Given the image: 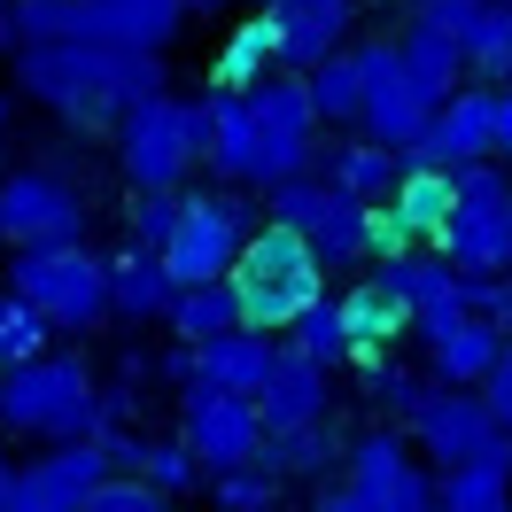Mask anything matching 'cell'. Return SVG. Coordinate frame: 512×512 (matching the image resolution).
<instances>
[{"label": "cell", "mask_w": 512, "mask_h": 512, "mask_svg": "<svg viewBox=\"0 0 512 512\" xmlns=\"http://www.w3.org/2000/svg\"><path fill=\"white\" fill-rule=\"evenodd\" d=\"M16 94H32L63 125H117L132 101L171 94V86H163V55L78 39V47H24L16 55Z\"/></svg>", "instance_id": "obj_1"}, {"label": "cell", "mask_w": 512, "mask_h": 512, "mask_svg": "<svg viewBox=\"0 0 512 512\" xmlns=\"http://www.w3.org/2000/svg\"><path fill=\"white\" fill-rule=\"evenodd\" d=\"M109 427L101 381L78 350H47L39 365L0 373V435H24V443H94Z\"/></svg>", "instance_id": "obj_2"}, {"label": "cell", "mask_w": 512, "mask_h": 512, "mask_svg": "<svg viewBox=\"0 0 512 512\" xmlns=\"http://www.w3.org/2000/svg\"><path fill=\"white\" fill-rule=\"evenodd\" d=\"M233 295H241V326L249 334H272V342H288V326L319 303L326 288V264L319 249L303 241V233H288V225H256L249 249H241V264H233Z\"/></svg>", "instance_id": "obj_3"}, {"label": "cell", "mask_w": 512, "mask_h": 512, "mask_svg": "<svg viewBox=\"0 0 512 512\" xmlns=\"http://www.w3.org/2000/svg\"><path fill=\"white\" fill-rule=\"evenodd\" d=\"M16 303H32L55 334H101L109 326V256L70 241V249H16L0 272Z\"/></svg>", "instance_id": "obj_4"}, {"label": "cell", "mask_w": 512, "mask_h": 512, "mask_svg": "<svg viewBox=\"0 0 512 512\" xmlns=\"http://www.w3.org/2000/svg\"><path fill=\"white\" fill-rule=\"evenodd\" d=\"M117 163H125L132 194H187V171L202 163V101H132L117 117Z\"/></svg>", "instance_id": "obj_5"}, {"label": "cell", "mask_w": 512, "mask_h": 512, "mask_svg": "<svg viewBox=\"0 0 512 512\" xmlns=\"http://www.w3.org/2000/svg\"><path fill=\"white\" fill-rule=\"evenodd\" d=\"M249 202L233 187H210V194H187L179 202V233H171V249H163V272H171V288H218L233 280V264L249 249Z\"/></svg>", "instance_id": "obj_6"}, {"label": "cell", "mask_w": 512, "mask_h": 512, "mask_svg": "<svg viewBox=\"0 0 512 512\" xmlns=\"http://www.w3.org/2000/svg\"><path fill=\"white\" fill-rule=\"evenodd\" d=\"M435 256L458 272H512V163H466L458 171V218L443 225Z\"/></svg>", "instance_id": "obj_7"}, {"label": "cell", "mask_w": 512, "mask_h": 512, "mask_svg": "<svg viewBox=\"0 0 512 512\" xmlns=\"http://www.w3.org/2000/svg\"><path fill=\"white\" fill-rule=\"evenodd\" d=\"M350 55H357V70H365V140H381L388 156H412L419 140H427V125H435V109L443 101H427L404 78V47H396V32H365V39H350Z\"/></svg>", "instance_id": "obj_8"}, {"label": "cell", "mask_w": 512, "mask_h": 512, "mask_svg": "<svg viewBox=\"0 0 512 512\" xmlns=\"http://www.w3.org/2000/svg\"><path fill=\"white\" fill-rule=\"evenodd\" d=\"M264 218L288 225V233H303L311 249H319L326 272H350V264H373V249H365V202H350V194H334L319 179V171H303V179H280V187L264 194Z\"/></svg>", "instance_id": "obj_9"}, {"label": "cell", "mask_w": 512, "mask_h": 512, "mask_svg": "<svg viewBox=\"0 0 512 512\" xmlns=\"http://www.w3.org/2000/svg\"><path fill=\"white\" fill-rule=\"evenodd\" d=\"M0 241H8V256L86 241V194L70 187L63 171H47V163L8 171V179H0Z\"/></svg>", "instance_id": "obj_10"}, {"label": "cell", "mask_w": 512, "mask_h": 512, "mask_svg": "<svg viewBox=\"0 0 512 512\" xmlns=\"http://www.w3.org/2000/svg\"><path fill=\"white\" fill-rule=\"evenodd\" d=\"M404 435H412V450L435 474L481 466V458H512V435L489 419V404H481L474 388H427V404L404 419Z\"/></svg>", "instance_id": "obj_11"}, {"label": "cell", "mask_w": 512, "mask_h": 512, "mask_svg": "<svg viewBox=\"0 0 512 512\" xmlns=\"http://www.w3.org/2000/svg\"><path fill=\"white\" fill-rule=\"evenodd\" d=\"M179 443L202 458V474H233V466H256L272 435H264V412L249 396H225V388L194 381L179 396Z\"/></svg>", "instance_id": "obj_12"}, {"label": "cell", "mask_w": 512, "mask_h": 512, "mask_svg": "<svg viewBox=\"0 0 512 512\" xmlns=\"http://www.w3.org/2000/svg\"><path fill=\"white\" fill-rule=\"evenodd\" d=\"M342 481L357 497H373L381 512H419L435 505V466H419V450L404 427H365L342 450Z\"/></svg>", "instance_id": "obj_13"}, {"label": "cell", "mask_w": 512, "mask_h": 512, "mask_svg": "<svg viewBox=\"0 0 512 512\" xmlns=\"http://www.w3.org/2000/svg\"><path fill=\"white\" fill-rule=\"evenodd\" d=\"M117 474V458H109V443H55L39 450L32 466H16V497H8V512H86V497H94L101 481Z\"/></svg>", "instance_id": "obj_14"}, {"label": "cell", "mask_w": 512, "mask_h": 512, "mask_svg": "<svg viewBox=\"0 0 512 512\" xmlns=\"http://www.w3.org/2000/svg\"><path fill=\"white\" fill-rule=\"evenodd\" d=\"M342 326H350V373H365V365H388L396 357V342H412L419 319H412V303L396 295V280H388L381 264L365 272V280H350L342 288Z\"/></svg>", "instance_id": "obj_15"}, {"label": "cell", "mask_w": 512, "mask_h": 512, "mask_svg": "<svg viewBox=\"0 0 512 512\" xmlns=\"http://www.w3.org/2000/svg\"><path fill=\"white\" fill-rule=\"evenodd\" d=\"M497 156V86H458V94L435 109L427 140L412 148V163H443V171H466V163H489Z\"/></svg>", "instance_id": "obj_16"}, {"label": "cell", "mask_w": 512, "mask_h": 512, "mask_svg": "<svg viewBox=\"0 0 512 512\" xmlns=\"http://www.w3.org/2000/svg\"><path fill=\"white\" fill-rule=\"evenodd\" d=\"M256 412H264V435H303V427H326V419H334V373L280 342L272 381L256 388Z\"/></svg>", "instance_id": "obj_17"}, {"label": "cell", "mask_w": 512, "mask_h": 512, "mask_svg": "<svg viewBox=\"0 0 512 512\" xmlns=\"http://www.w3.org/2000/svg\"><path fill=\"white\" fill-rule=\"evenodd\" d=\"M505 342H512L505 326L474 319V311L419 326V350H427V373H435V388H481V381H489V365L505 357Z\"/></svg>", "instance_id": "obj_18"}, {"label": "cell", "mask_w": 512, "mask_h": 512, "mask_svg": "<svg viewBox=\"0 0 512 512\" xmlns=\"http://www.w3.org/2000/svg\"><path fill=\"white\" fill-rule=\"evenodd\" d=\"M101 443H109V458H117V474H140L148 489H163V497H187V489H210V474H202V458H194L179 435H125L117 419L101 427Z\"/></svg>", "instance_id": "obj_19"}, {"label": "cell", "mask_w": 512, "mask_h": 512, "mask_svg": "<svg viewBox=\"0 0 512 512\" xmlns=\"http://www.w3.org/2000/svg\"><path fill=\"white\" fill-rule=\"evenodd\" d=\"M311 171H319L334 194H350V202H365V210H381L388 194H396V179H404V156H388L381 140H365V132H357V140L319 148V163H311Z\"/></svg>", "instance_id": "obj_20"}, {"label": "cell", "mask_w": 512, "mask_h": 512, "mask_svg": "<svg viewBox=\"0 0 512 512\" xmlns=\"http://www.w3.org/2000/svg\"><path fill=\"white\" fill-rule=\"evenodd\" d=\"M280 70V16L264 8V16H241L233 32L218 39V55H210V94H249Z\"/></svg>", "instance_id": "obj_21"}, {"label": "cell", "mask_w": 512, "mask_h": 512, "mask_svg": "<svg viewBox=\"0 0 512 512\" xmlns=\"http://www.w3.org/2000/svg\"><path fill=\"white\" fill-rule=\"evenodd\" d=\"M272 365H280V342L272 334H225V342H202L194 350V381L202 388H225V396H249L256 404V388L272 381Z\"/></svg>", "instance_id": "obj_22"}, {"label": "cell", "mask_w": 512, "mask_h": 512, "mask_svg": "<svg viewBox=\"0 0 512 512\" xmlns=\"http://www.w3.org/2000/svg\"><path fill=\"white\" fill-rule=\"evenodd\" d=\"M171 303H179V288H171V272L156 256H140V249L109 256V319L117 326H163Z\"/></svg>", "instance_id": "obj_23"}, {"label": "cell", "mask_w": 512, "mask_h": 512, "mask_svg": "<svg viewBox=\"0 0 512 512\" xmlns=\"http://www.w3.org/2000/svg\"><path fill=\"white\" fill-rule=\"evenodd\" d=\"M388 210L419 233V249H435V241H443V225L458 218V171L404 156V179H396V194H388Z\"/></svg>", "instance_id": "obj_24"}, {"label": "cell", "mask_w": 512, "mask_h": 512, "mask_svg": "<svg viewBox=\"0 0 512 512\" xmlns=\"http://www.w3.org/2000/svg\"><path fill=\"white\" fill-rule=\"evenodd\" d=\"M381 272L396 280V295L412 303V319H419V326H435V319H458V311H466V272H458L450 256H435V249L404 256V264H381Z\"/></svg>", "instance_id": "obj_25"}, {"label": "cell", "mask_w": 512, "mask_h": 512, "mask_svg": "<svg viewBox=\"0 0 512 512\" xmlns=\"http://www.w3.org/2000/svg\"><path fill=\"white\" fill-rule=\"evenodd\" d=\"M187 16H194V0H101V39L132 47V55H163L187 32Z\"/></svg>", "instance_id": "obj_26"}, {"label": "cell", "mask_w": 512, "mask_h": 512, "mask_svg": "<svg viewBox=\"0 0 512 512\" xmlns=\"http://www.w3.org/2000/svg\"><path fill=\"white\" fill-rule=\"evenodd\" d=\"M396 47H404V78H412L427 101H450L458 86H466V47L443 32V24H427V16H412L404 32H396Z\"/></svg>", "instance_id": "obj_27"}, {"label": "cell", "mask_w": 512, "mask_h": 512, "mask_svg": "<svg viewBox=\"0 0 512 512\" xmlns=\"http://www.w3.org/2000/svg\"><path fill=\"white\" fill-rule=\"evenodd\" d=\"M171 342H187V350H202V342H225V334H241V295H233V280H218V288H179V303H171Z\"/></svg>", "instance_id": "obj_28"}, {"label": "cell", "mask_w": 512, "mask_h": 512, "mask_svg": "<svg viewBox=\"0 0 512 512\" xmlns=\"http://www.w3.org/2000/svg\"><path fill=\"white\" fill-rule=\"evenodd\" d=\"M342 450H350V435L326 419V427H303V435H272L264 443V474H280V481H319L326 466H342Z\"/></svg>", "instance_id": "obj_29"}, {"label": "cell", "mask_w": 512, "mask_h": 512, "mask_svg": "<svg viewBox=\"0 0 512 512\" xmlns=\"http://www.w3.org/2000/svg\"><path fill=\"white\" fill-rule=\"evenodd\" d=\"M435 505L443 512H512V458H481V466L435 474Z\"/></svg>", "instance_id": "obj_30"}, {"label": "cell", "mask_w": 512, "mask_h": 512, "mask_svg": "<svg viewBox=\"0 0 512 512\" xmlns=\"http://www.w3.org/2000/svg\"><path fill=\"white\" fill-rule=\"evenodd\" d=\"M466 78L474 86H512V0H481L466 32Z\"/></svg>", "instance_id": "obj_31"}, {"label": "cell", "mask_w": 512, "mask_h": 512, "mask_svg": "<svg viewBox=\"0 0 512 512\" xmlns=\"http://www.w3.org/2000/svg\"><path fill=\"white\" fill-rule=\"evenodd\" d=\"M311 101H319V125H334V132H357V125H365V70H357L350 47H342V55H326V63L311 70Z\"/></svg>", "instance_id": "obj_32"}, {"label": "cell", "mask_w": 512, "mask_h": 512, "mask_svg": "<svg viewBox=\"0 0 512 512\" xmlns=\"http://www.w3.org/2000/svg\"><path fill=\"white\" fill-rule=\"evenodd\" d=\"M288 350H303L311 365H326V373H342V365H350L357 342H350V326H342V295H319V303L288 326Z\"/></svg>", "instance_id": "obj_33"}, {"label": "cell", "mask_w": 512, "mask_h": 512, "mask_svg": "<svg viewBox=\"0 0 512 512\" xmlns=\"http://www.w3.org/2000/svg\"><path fill=\"white\" fill-rule=\"evenodd\" d=\"M47 350H55V326L39 319L32 303L0 295V373H16V365H39Z\"/></svg>", "instance_id": "obj_34"}, {"label": "cell", "mask_w": 512, "mask_h": 512, "mask_svg": "<svg viewBox=\"0 0 512 512\" xmlns=\"http://www.w3.org/2000/svg\"><path fill=\"white\" fill-rule=\"evenodd\" d=\"M357 388L373 396V412H388V419H412L419 404H427V388H435V381H419L412 365H396V357H388V365H365V373H357Z\"/></svg>", "instance_id": "obj_35"}, {"label": "cell", "mask_w": 512, "mask_h": 512, "mask_svg": "<svg viewBox=\"0 0 512 512\" xmlns=\"http://www.w3.org/2000/svg\"><path fill=\"white\" fill-rule=\"evenodd\" d=\"M210 497H218V512H280V474L233 466V474H210Z\"/></svg>", "instance_id": "obj_36"}, {"label": "cell", "mask_w": 512, "mask_h": 512, "mask_svg": "<svg viewBox=\"0 0 512 512\" xmlns=\"http://www.w3.org/2000/svg\"><path fill=\"white\" fill-rule=\"evenodd\" d=\"M179 202H187V194H132V249L140 256H156L163 264V249H171V233H179Z\"/></svg>", "instance_id": "obj_37"}, {"label": "cell", "mask_w": 512, "mask_h": 512, "mask_svg": "<svg viewBox=\"0 0 512 512\" xmlns=\"http://www.w3.org/2000/svg\"><path fill=\"white\" fill-rule=\"evenodd\" d=\"M86 512H171V497H163V489H148L140 474H109L94 497H86Z\"/></svg>", "instance_id": "obj_38"}, {"label": "cell", "mask_w": 512, "mask_h": 512, "mask_svg": "<svg viewBox=\"0 0 512 512\" xmlns=\"http://www.w3.org/2000/svg\"><path fill=\"white\" fill-rule=\"evenodd\" d=\"M365 249H373V264H404V256H419V233L381 202V210L365 218Z\"/></svg>", "instance_id": "obj_39"}, {"label": "cell", "mask_w": 512, "mask_h": 512, "mask_svg": "<svg viewBox=\"0 0 512 512\" xmlns=\"http://www.w3.org/2000/svg\"><path fill=\"white\" fill-rule=\"evenodd\" d=\"M474 396H481V404H489V419H497V427H505V435H512V342H505V357L489 365V381H481Z\"/></svg>", "instance_id": "obj_40"}, {"label": "cell", "mask_w": 512, "mask_h": 512, "mask_svg": "<svg viewBox=\"0 0 512 512\" xmlns=\"http://www.w3.org/2000/svg\"><path fill=\"white\" fill-rule=\"evenodd\" d=\"M311 512H381V505H373V497H357L350 481H342V489H319V505H311Z\"/></svg>", "instance_id": "obj_41"}, {"label": "cell", "mask_w": 512, "mask_h": 512, "mask_svg": "<svg viewBox=\"0 0 512 512\" xmlns=\"http://www.w3.org/2000/svg\"><path fill=\"white\" fill-rule=\"evenodd\" d=\"M497 163H512V86H497Z\"/></svg>", "instance_id": "obj_42"}, {"label": "cell", "mask_w": 512, "mask_h": 512, "mask_svg": "<svg viewBox=\"0 0 512 512\" xmlns=\"http://www.w3.org/2000/svg\"><path fill=\"white\" fill-rule=\"evenodd\" d=\"M16 47H24V39H16V0H0V55L16 63Z\"/></svg>", "instance_id": "obj_43"}, {"label": "cell", "mask_w": 512, "mask_h": 512, "mask_svg": "<svg viewBox=\"0 0 512 512\" xmlns=\"http://www.w3.org/2000/svg\"><path fill=\"white\" fill-rule=\"evenodd\" d=\"M272 8H326V16H357V0H272Z\"/></svg>", "instance_id": "obj_44"}, {"label": "cell", "mask_w": 512, "mask_h": 512, "mask_svg": "<svg viewBox=\"0 0 512 512\" xmlns=\"http://www.w3.org/2000/svg\"><path fill=\"white\" fill-rule=\"evenodd\" d=\"M8 497H16V466H8V450H0V512H8Z\"/></svg>", "instance_id": "obj_45"}, {"label": "cell", "mask_w": 512, "mask_h": 512, "mask_svg": "<svg viewBox=\"0 0 512 512\" xmlns=\"http://www.w3.org/2000/svg\"><path fill=\"white\" fill-rule=\"evenodd\" d=\"M396 8H404V16H435L443 0H396Z\"/></svg>", "instance_id": "obj_46"}, {"label": "cell", "mask_w": 512, "mask_h": 512, "mask_svg": "<svg viewBox=\"0 0 512 512\" xmlns=\"http://www.w3.org/2000/svg\"><path fill=\"white\" fill-rule=\"evenodd\" d=\"M194 8H233V0H194Z\"/></svg>", "instance_id": "obj_47"}, {"label": "cell", "mask_w": 512, "mask_h": 512, "mask_svg": "<svg viewBox=\"0 0 512 512\" xmlns=\"http://www.w3.org/2000/svg\"><path fill=\"white\" fill-rule=\"evenodd\" d=\"M0 132H8V94H0Z\"/></svg>", "instance_id": "obj_48"}, {"label": "cell", "mask_w": 512, "mask_h": 512, "mask_svg": "<svg viewBox=\"0 0 512 512\" xmlns=\"http://www.w3.org/2000/svg\"><path fill=\"white\" fill-rule=\"evenodd\" d=\"M419 512H443V505H419Z\"/></svg>", "instance_id": "obj_49"}]
</instances>
